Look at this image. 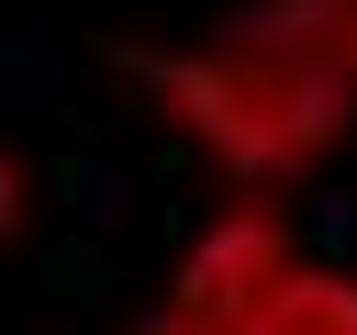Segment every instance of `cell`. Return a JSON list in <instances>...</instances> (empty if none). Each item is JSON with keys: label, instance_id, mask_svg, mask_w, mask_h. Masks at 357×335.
<instances>
[{"label": "cell", "instance_id": "cell-1", "mask_svg": "<svg viewBox=\"0 0 357 335\" xmlns=\"http://www.w3.org/2000/svg\"><path fill=\"white\" fill-rule=\"evenodd\" d=\"M112 67H123L134 100H145L178 145H201L234 190H290V179H312V168L357 134V78H346L324 45L279 34L268 11H234V22H212V34H123Z\"/></svg>", "mask_w": 357, "mask_h": 335}, {"label": "cell", "instance_id": "cell-2", "mask_svg": "<svg viewBox=\"0 0 357 335\" xmlns=\"http://www.w3.org/2000/svg\"><path fill=\"white\" fill-rule=\"evenodd\" d=\"M290 257H301V234H290L279 190H234V201L178 246V268H167L156 302H178V313H201V324H257V302L279 290Z\"/></svg>", "mask_w": 357, "mask_h": 335}, {"label": "cell", "instance_id": "cell-3", "mask_svg": "<svg viewBox=\"0 0 357 335\" xmlns=\"http://www.w3.org/2000/svg\"><path fill=\"white\" fill-rule=\"evenodd\" d=\"M245 335H357V268H335V257H290Z\"/></svg>", "mask_w": 357, "mask_h": 335}, {"label": "cell", "instance_id": "cell-4", "mask_svg": "<svg viewBox=\"0 0 357 335\" xmlns=\"http://www.w3.org/2000/svg\"><path fill=\"white\" fill-rule=\"evenodd\" d=\"M22 223H33V168H22L11 145H0V246H11Z\"/></svg>", "mask_w": 357, "mask_h": 335}, {"label": "cell", "instance_id": "cell-5", "mask_svg": "<svg viewBox=\"0 0 357 335\" xmlns=\"http://www.w3.org/2000/svg\"><path fill=\"white\" fill-rule=\"evenodd\" d=\"M134 335H245V324H201V313H178V302H156Z\"/></svg>", "mask_w": 357, "mask_h": 335}]
</instances>
